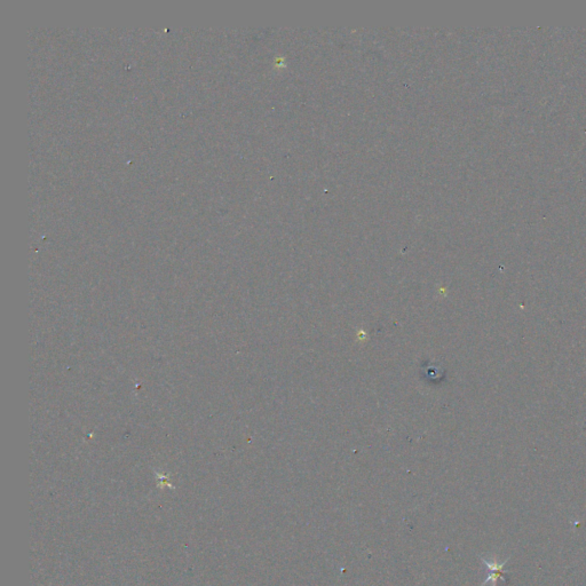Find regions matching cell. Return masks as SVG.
Returning a JSON list of instances; mask_svg holds the SVG:
<instances>
[{
	"mask_svg": "<svg viewBox=\"0 0 586 586\" xmlns=\"http://www.w3.org/2000/svg\"><path fill=\"white\" fill-rule=\"evenodd\" d=\"M481 561L483 562V564L486 565L488 570H489V574H488V577L484 579V582L481 584V586H484L488 583H491V585L492 586H497V581L499 578L503 579V581H505V578L501 577V576H505V574H507V570L504 569V565L507 561V559L504 562H499L497 560V559H493V560H488L487 558H483V557H480Z\"/></svg>",
	"mask_w": 586,
	"mask_h": 586,
	"instance_id": "cell-1",
	"label": "cell"
}]
</instances>
